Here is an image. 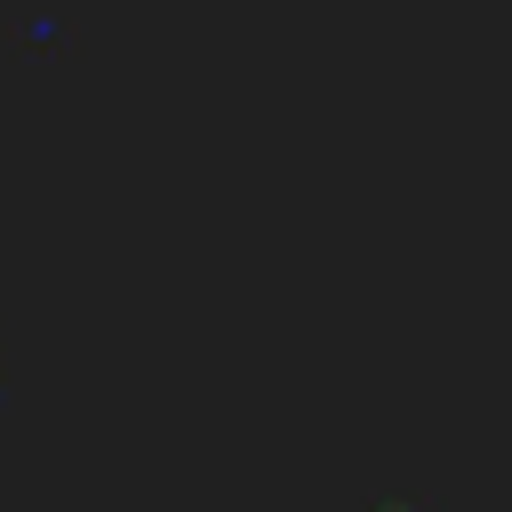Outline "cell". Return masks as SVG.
Masks as SVG:
<instances>
[{
	"instance_id": "1",
	"label": "cell",
	"mask_w": 512,
	"mask_h": 512,
	"mask_svg": "<svg viewBox=\"0 0 512 512\" xmlns=\"http://www.w3.org/2000/svg\"><path fill=\"white\" fill-rule=\"evenodd\" d=\"M376 512H424V504H376Z\"/></svg>"
}]
</instances>
